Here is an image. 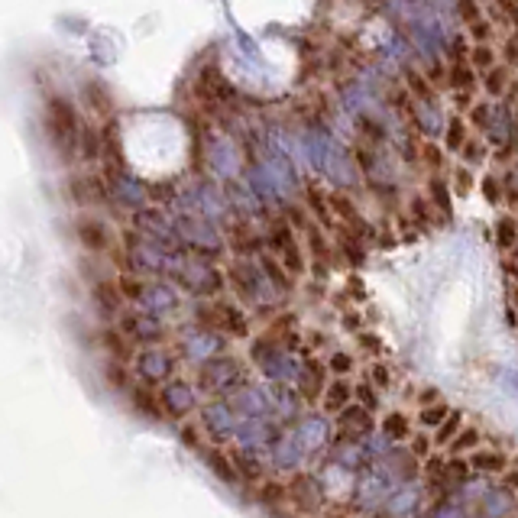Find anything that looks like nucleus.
Instances as JSON below:
<instances>
[{"mask_svg": "<svg viewBox=\"0 0 518 518\" xmlns=\"http://www.w3.org/2000/svg\"><path fill=\"white\" fill-rule=\"evenodd\" d=\"M463 153H467V156H463L467 163H480V159H483V150H480L476 143H467V150H463Z\"/></svg>", "mask_w": 518, "mask_h": 518, "instance_id": "40", "label": "nucleus"}, {"mask_svg": "<svg viewBox=\"0 0 518 518\" xmlns=\"http://www.w3.org/2000/svg\"><path fill=\"white\" fill-rule=\"evenodd\" d=\"M214 324L217 327H224V331H227V334H247V318H243L240 312H237V308H214Z\"/></svg>", "mask_w": 518, "mask_h": 518, "instance_id": "23", "label": "nucleus"}, {"mask_svg": "<svg viewBox=\"0 0 518 518\" xmlns=\"http://www.w3.org/2000/svg\"><path fill=\"white\" fill-rule=\"evenodd\" d=\"M505 79H509V71H505V69H492L490 79H486V88H490L492 94H499L505 88Z\"/></svg>", "mask_w": 518, "mask_h": 518, "instance_id": "33", "label": "nucleus"}, {"mask_svg": "<svg viewBox=\"0 0 518 518\" xmlns=\"http://www.w3.org/2000/svg\"><path fill=\"white\" fill-rule=\"evenodd\" d=\"M460 140H463V123L454 121V123H450V133H448V146H450V150H457V146H460Z\"/></svg>", "mask_w": 518, "mask_h": 518, "instance_id": "37", "label": "nucleus"}, {"mask_svg": "<svg viewBox=\"0 0 518 518\" xmlns=\"http://www.w3.org/2000/svg\"><path fill=\"white\" fill-rule=\"evenodd\" d=\"M136 373H140V376L146 379L150 386L165 383V379L172 376V360H169V354H163L159 347L143 350V354L136 356Z\"/></svg>", "mask_w": 518, "mask_h": 518, "instance_id": "12", "label": "nucleus"}, {"mask_svg": "<svg viewBox=\"0 0 518 518\" xmlns=\"http://www.w3.org/2000/svg\"><path fill=\"white\" fill-rule=\"evenodd\" d=\"M467 467L470 470H483V473H499V470L505 467V457L496 454V450H476V454H470Z\"/></svg>", "mask_w": 518, "mask_h": 518, "instance_id": "25", "label": "nucleus"}, {"mask_svg": "<svg viewBox=\"0 0 518 518\" xmlns=\"http://www.w3.org/2000/svg\"><path fill=\"white\" fill-rule=\"evenodd\" d=\"M356 396H360V402H363V408H366V412H373V408H376V392H373V386H360V389H356Z\"/></svg>", "mask_w": 518, "mask_h": 518, "instance_id": "36", "label": "nucleus"}, {"mask_svg": "<svg viewBox=\"0 0 518 518\" xmlns=\"http://www.w3.org/2000/svg\"><path fill=\"white\" fill-rule=\"evenodd\" d=\"M237 425H240V418H237L224 402H214L205 408V428L211 431L214 440H220V444H224V440H234Z\"/></svg>", "mask_w": 518, "mask_h": 518, "instance_id": "15", "label": "nucleus"}, {"mask_svg": "<svg viewBox=\"0 0 518 518\" xmlns=\"http://www.w3.org/2000/svg\"><path fill=\"white\" fill-rule=\"evenodd\" d=\"M123 295H130L143 308V314H150V318H159V314L178 308V291L169 282H130V279H123Z\"/></svg>", "mask_w": 518, "mask_h": 518, "instance_id": "2", "label": "nucleus"}, {"mask_svg": "<svg viewBox=\"0 0 518 518\" xmlns=\"http://www.w3.org/2000/svg\"><path fill=\"white\" fill-rule=\"evenodd\" d=\"M476 440H480V434L470 428V431H463L460 438H457V444L450 450H454V454H460V450H467V448H476Z\"/></svg>", "mask_w": 518, "mask_h": 518, "instance_id": "35", "label": "nucleus"}, {"mask_svg": "<svg viewBox=\"0 0 518 518\" xmlns=\"http://www.w3.org/2000/svg\"><path fill=\"white\" fill-rule=\"evenodd\" d=\"M253 360L259 363V369H263L266 376H270L276 386L295 383L299 373H301V363L295 360L289 350H282L272 341H256L253 344Z\"/></svg>", "mask_w": 518, "mask_h": 518, "instance_id": "3", "label": "nucleus"}, {"mask_svg": "<svg viewBox=\"0 0 518 518\" xmlns=\"http://www.w3.org/2000/svg\"><path fill=\"white\" fill-rule=\"evenodd\" d=\"M279 438V431L272 428L270 418H240L234 431V440L240 444V450H263Z\"/></svg>", "mask_w": 518, "mask_h": 518, "instance_id": "9", "label": "nucleus"}, {"mask_svg": "<svg viewBox=\"0 0 518 518\" xmlns=\"http://www.w3.org/2000/svg\"><path fill=\"white\" fill-rule=\"evenodd\" d=\"M350 369H354V356H350V354H334V356H331V373L344 376V373H350Z\"/></svg>", "mask_w": 518, "mask_h": 518, "instance_id": "32", "label": "nucleus"}, {"mask_svg": "<svg viewBox=\"0 0 518 518\" xmlns=\"http://www.w3.org/2000/svg\"><path fill=\"white\" fill-rule=\"evenodd\" d=\"M163 405L169 408L172 415H188L195 408V389L188 383H172L163 389Z\"/></svg>", "mask_w": 518, "mask_h": 518, "instance_id": "17", "label": "nucleus"}, {"mask_svg": "<svg viewBox=\"0 0 518 518\" xmlns=\"http://www.w3.org/2000/svg\"><path fill=\"white\" fill-rule=\"evenodd\" d=\"M224 405H227L237 418H272L270 389H259V386H243L240 392L224 398Z\"/></svg>", "mask_w": 518, "mask_h": 518, "instance_id": "7", "label": "nucleus"}, {"mask_svg": "<svg viewBox=\"0 0 518 518\" xmlns=\"http://www.w3.org/2000/svg\"><path fill=\"white\" fill-rule=\"evenodd\" d=\"M457 428H460V412L448 415V421H440V425H438V434H434V444H440V448H444V444H448L450 434H454Z\"/></svg>", "mask_w": 518, "mask_h": 518, "instance_id": "29", "label": "nucleus"}, {"mask_svg": "<svg viewBox=\"0 0 518 518\" xmlns=\"http://www.w3.org/2000/svg\"><path fill=\"white\" fill-rule=\"evenodd\" d=\"M270 398H272V415H282V418H295L299 421V412H301V398L289 389V386H272L270 389Z\"/></svg>", "mask_w": 518, "mask_h": 518, "instance_id": "20", "label": "nucleus"}, {"mask_svg": "<svg viewBox=\"0 0 518 518\" xmlns=\"http://www.w3.org/2000/svg\"><path fill=\"white\" fill-rule=\"evenodd\" d=\"M321 383H324V373H321V366H314V363H301V373L299 379H295V386L301 389V396L305 398H314L321 389Z\"/></svg>", "mask_w": 518, "mask_h": 518, "instance_id": "22", "label": "nucleus"}, {"mask_svg": "<svg viewBox=\"0 0 518 518\" xmlns=\"http://www.w3.org/2000/svg\"><path fill=\"white\" fill-rule=\"evenodd\" d=\"M121 331L127 341H159L163 337V324L159 318H150V314H127L121 321Z\"/></svg>", "mask_w": 518, "mask_h": 518, "instance_id": "16", "label": "nucleus"}, {"mask_svg": "<svg viewBox=\"0 0 518 518\" xmlns=\"http://www.w3.org/2000/svg\"><path fill=\"white\" fill-rule=\"evenodd\" d=\"M486 130H490V140L496 143V146H502V143L512 140V114L505 104H492V114L490 121H486Z\"/></svg>", "mask_w": 518, "mask_h": 518, "instance_id": "21", "label": "nucleus"}, {"mask_svg": "<svg viewBox=\"0 0 518 518\" xmlns=\"http://www.w3.org/2000/svg\"><path fill=\"white\" fill-rule=\"evenodd\" d=\"M499 240H502V243H512V217H502V220H499Z\"/></svg>", "mask_w": 518, "mask_h": 518, "instance_id": "38", "label": "nucleus"}, {"mask_svg": "<svg viewBox=\"0 0 518 518\" xmlns=\"http://www.w3.org/2000/svg\"><path fill=\"white\" fill-rule=\"evenodd\" d=\"M418 502H421V486L415 483V480H408V483L396 486V490L386 496L383 512L392 518H405V515H412V512L418 509Z\"/></svg>", "mask_w": 518, "mask_h": 518, "instance_id": "14", "label": "nucleus"}, {"mask_svg": "<svg viewBox=\"0 0 518 518\" xmlns=\"http://www.w3.org/2000/svg\"><path fill=\"white\" fill-rule=\"evenodd\" d=\"M337 428H341L337 440L356 444V440L366 438V434L373 431V418H369V412L363 408V405H347V408L341 412V418H337Z\"/></svg>", "mask_w": 518, "mask_h": 518, "instance_id": "13", "label": "nucleus"}, {"mask_svg": "<svg viewBox=\"0 0 518 518\" xmlns=\"http://www.w3.org/2000/svg\"><path fill=\"white\" fill-rule=\"evenodd\" d=\"M220 350H224V341H220V337H214V334H195V337H188V341H185V356H188V360H195V363L214 360V354H220Z\"/></svg>", "mask_w": 518, "mask_h": 518, "instance_id": "19", "label": "nucleus"}, {"mask_svg": "<svg viewBox=\"0 0 518 518\" xmlns=\"http://www.w3.org/2000/svg\"><path fill=\"white\" fill-rule=\"evenodd\" d=\"M412 454H415V457H425V454H428V438H418V440H415V444H412Z\"/></svg>", "mask_w": 518, "mask_h": 518, "instance_id": "41", "label": "nucleus"}, {"mask_svg": "<svg viewBox=\"0 0 518 518\" xmlns=\"http://www.w3.org/2000/svg\"><path fill=\"white\" fill-rule=\"evenodd\" d=\"M185 263V256H169L159 247H153L146 237L130 240V266L136 272H150V276H165V272H178V266Z\"/></svg>", "mask_w": 518, "mask_h": 518, "instance_id": "6", "label": "nucleus"}, {"mask_svg": "<svg viewBox=\"0 0 518 518\" xmlns=\"http://www.w3.org/2000/svg\"><path fill=\"white\" fill-rule=\"evenodd\" d=\"M198 386L205 392H214V396H234L247 386V373H243L240 360L234 356H220V360H207L201 366V376H198Z\"/></svg>", "mask_w": 518, "mask_h": 518, "instance_id": "1", "label": "nucleus"}, {"mask_svg": "<svg viewBox=\"0 0 518 518\" xmlns=\"http://www.w3.org/2000/svg\"><path fill=\"white\" fill-rule=\"evenodd\" d=\"M172 234L178 237L182 247H192L198 253H220V247H224L217 227L201 217H175L172 220Z\"/></svg>", "mask_w": 518, "mask_h": 518, "instance_id": "5", "label": "nucleus"}, {"mask_svg": "<svg viewBox=\"0 0 518 518\" xmlns=\"http://www.w3.org/2000/svg\"><path fill=\"white\" fill-rule=\"evenodd\" d=\"M383 438H389L392 444L402 438H408V421H405V415H389L383 425Z\"/></svg>", "mask_w": 518, "mask_h": 518, "instance_id": "28", "label": "nucleus"}, {"mask_svg": "<svg viewBox=\"0 0 518 518\" xmlns=\"http://www.w3.org/2000/svg\"><path fill=\"white\" fill-rule=\"evenodd\" d=\"M291 434L299 438L301 450L308 454H314V450H324L327 440H331V425H327L324 418H318V415H301L299 421H295V428H291Z\"/></svg>", "mask_w": 518, "mask_h": 518, "instance_id": "10", "label": "nucleus"}, {"mask_svg": "<svg viewBox=\"0 0 518 518\" xmlns=\"http://www.w3.org/2000/svg\"><path fill=\"white\" fill-rule=\"evenodd\" d=\"M444 415H448V405H434V408H425V412H421V425L438 428L440 421H444Z\"/></svg>", "mask_w": 518, "mask_h": 518, "instance_id": "31", "label": "nucleus"}, {"mask_svg": "<svg viewBox=\"0 0 518 518\" xmlns=\"http://www.w3.org/2000/svg\"><path fill=\"white\" fill-rule=\"evenodd\" d=\"M178 282L185 285L188 291H195V295H214V291L224 285V279H220L217 270H211L207 263H192V259H185L182 266H178Z\"/></svg>", "mask_w": 518, "mask_h": 518, "instance_id": "8", "label": "nucleus"}, {"mask_svg": "<svg viewBox=\"0 0 518 518\" xmlns=\"http://www.w3.org/2000/svg\"><path fill=\"white\" fill-rule=\"evenodd\" d=\"M230 279H234V289L240 291L243 299L253 301V305H276L279 291L270 285V279L263 276L259 263H237L230 270Z\"/></svg>", "mask_w": 518, "mask_h": 518, "instance_id": "4", "label": "nucleus"}, {"mask_svg": "<svg viewBox=\"0 0 518 518\" xmlns=\"http://www.w3.org/2000/svg\"><path fill=\"white\" fill-rule=\"evenodd\" d=\"M230 201H234V205L240 201V211H243V214H256V211H259V201L253 198V192H249V188H247L243 182H234V185H230Z\"/></svg>", "mask_w": 518, "mask_h": 518, "instance_id": "27", "label": "nucleus"}, {"mask_svg": "<svg viewBox=\"0 0 518 518\" xmlns=\"http://www.w3.org/2000/svg\"><path fill=\"white\" fill-rule=\"evenodd\" d=\"M270 243L279 249V253H282V263L289 266L291 272L305 270V263H301V253H299V247H295V240H291V230L289 227H272Z\"/></svg>", "mask_w": 518, "mask_h": 518, "instance_id": "18", "label": "nucleus"}, {"mask_svg": "<svg viewBox=\"0 0 518 518\" xmlns=\"http://www.w3.org/2000/svg\"><path fill=\"white\" fill-rule=\"evenodd\" d=\"M350 396H354V389L347 383H331L324 392V408L327 412H341V408H347Z\"/></svg>", "mask_w": 518, "mask_h": 518, "instance_id": "26", "label": "nucleus"}, {"mask_svg": "<svg viewBox=\"0 0 518 518\" xmlns=\"http://www.w3.org/2000/svg\"><path fill=\"white\" fill-rule=\"evenodd\" d=\"M473 62H476V65H483V69H486V65H492V52L480 46V49L473 52Z\"/></svg>", "mask_w": 518, "mask_h": 518, "instance_id": "39", "label": "nucleus"}, {"mask_svg": "<svg viewBox=\"0 0 518 518\" xmlns=\"http://www.w3.org/2000/svg\"><path fill=\"white\" fill-rule=\"evenodd\" d=\"M270 457H272V467H279V470H299L301 463H305V450H301L299 438L291 434V428L272 440Z\"/></svg>", "mask_w": 518, "mask_h": 518, "instance_id": "11", "label": "nucleus"}, {"mask_svg": "<svg viewBox=\"0 0 518 518\" xmlns=\"http://www.w3.org/2000/svg\"><path fill=\"white\" fill-rule=\"evenodd\" d=\"M418 117H421V123H425V133H440V121H438V114L431 111V104L428 100H418Z\"/></svg>", "mask_w": 518, "mask_h": 518, "instance_id": "30", "label": "nucleus"}, {"mask_svg": "<svg viewBox=\"0 0 518 518\" xmlns=\"http://www.w3.org/2000/svg\"><path fill=\"white\" fill-rule=\"evenodd\" d=\"M114 188H117V195H121V198L127 201L130 207L143 211V205H146V188H143L140 182H133V178H117Z\"/></svg>", "mask_w": 518, "mask_h": 518, "instance_id": "24", "label": "nucleus"}, {"mask_svg": "<svg viewBox=\"0 0 518 518\" xmlns=\"http://www.w3.org/2000/svg\"><path fill=\"white\" fill-rule=\"evenodd\" d=\"M94 234H100V227H98V224H85V227H81V240H85L88 247H94V249H98V247H104L107 240H100V237H94Z\"/></svg>", "mask_w": 518, "mask_h": 518, "instance_id": "34", "label": "nucleus"}]
</instances>
